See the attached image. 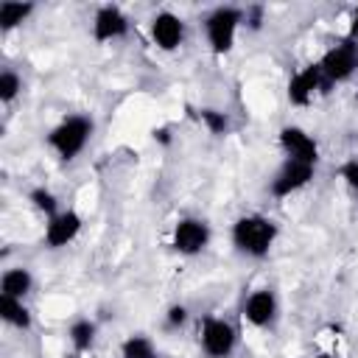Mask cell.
Wrapping results in <instances>:
<instances>
[{
  "mask_svg": "<svg viewBox=\"0 0 358 358\" xmlns=\"http://www.w3.org/2000/svg\"><path fill=\"white\" fill-rule=\"evenodd\" d=\"M277 235H280L277 221L263 213H246V215L235 218L232 232H229L235 252L243 257H252V260L268 257L271 246L277 243Z\"/></svg>",
  "mask_w": 358,
  "mask_h": 358,
  "instance_id": "6da1fadb",
  "label": "cell"
},
{
  "mask_svg": "<svg viewBox=\"0 0 358 358\" xmlns=\"http://www.w3.org/2000/svg\"><path fill=\"white\" fill-rule=\"evenodd\" d=\"M92 129H95L92 117H87V115H67V117H62V120L48 131L45 143H48V148H50L62 162H70V159H76V157L87 148V143H90V137H92Z\"/></svg>",
  "mask_w": 358,
  "mask_h": 358,
  "instance_id": "7a4b0ae2",
  "label": "cell"
},
{
  "mask_svg": "<svg viewBox=\"0 0 358 358\" xmlns=\"http://www.w3.org/2000/svg\"><path fill=\"white\" fill-rule=\"evenodd\" d=\"M243 17H246V11L238 8V6H215L204 17V22H201L204 36H207V45L215 56H227L235 48L238 28L243 25Z\"/></svg>",
  "mask_w": 358,
  "mask_h": 358,
  "instance_id": "3957f363",
  "label": "cell"
},
{
  "mask_svg": "<svg viewBox=\"0 0 358 358\" xmlns=\"http://www.w3.org/2000/svg\"><path fill=\"white\" fill-rule=\"evenodd\" d=\"M199 347L207 358H232L238 347V327L224 316H204L199 324Z\"/></svg>",
  "mask_w": 358,
  "mask_h": 358,
  "instance_id": "277c9868",
  "label": "cell"
},
{
  "mask_svg": "<svg viewBox=\"0 0 358 358\" xmlns=\"http://www.w3.org/2000/svg\"><path fill=\"white\" fill-rule=\"evenodd\" d=\"M322 76L327 84H344L358 73V42L355 39H341L333 48H327L319 59Z\"/></svg>",
  "mask_w": 358,
  "mask_h": 358,
  "instance_id": "5b68a950",
  "label": "cell"
},
{
  "mask_svg": "<svg viewBox=\"0 0 358 358\" xmlns=\"http://www.w3.org/2000/svg\"><path fill=\"white\" fill-rule=\"evenodd\" d=\"M213 241V229L204 218L199 215H182L176 224H173V232H171V246L173 252L185 255V257H196L201 255Z\"/></svg>",
  "mask_w": 358,
  "mask_h": 358,
  "instance_id": "8992f818",
  "label": "cell"
},
{
  "mask_svg": "<svg viewBox=\"0 0 358 358\" xmlns=\"http://www.w3.org/2000/svg\"><path fill=\"white\" fill-rule=\"evenodd\" d=\"M316 176V165L308 162H296V159H285L277 173L268 182V196L271 199H288L294 193H299L302 187H308Z\"/></svg>",
  "mask_w": 358,
  "mask_h": 358,
  "instance_id": "52a82bcc",
  "label": "cell"
},
{
  "mask_svg": "<svg viewBox=\"0 0 358 358\" xmlns=\"http://www.w3.org/2000/svg\"><path fill=\"white\" fill-rule=\"evenodd\" d=\"M327 81L322 76V67L319 62H310L305 64L302 70H296L291 78H288V87H285V98L291 106H308L313 101L316 92H327Z\"/></svg>",
  "mask_w": 358,
  "mask_h": 358,
  "instance_id": "ba28073f",
  "label": "cell"
},
{
  "mask_svg": "<svg viewBox=\"0 0 358 358\" xmlns=\"http://www.w3.org/2000/svg\"><path fill=\"white\" fill-rule=\"evenodd\" d=\"M81 227H84V218H81L78 210H73V207L59 210L56 215L48 218L42 241H45L48 249H64L67 243H73L81 235Z\"/></svg>",
  "mask_w": 358,
  "mask_h": 358,
  "instance_id": "9c48e42d",
  "label": "cell"
},
{
  "mask_svg": "<svg viewBox=\"0 0 358 358\" xmlns=\"http://www.w3.org/2000/svg\"><path fill=\"white\" fill-rule=\"evenodd\" d=\"M277 143H280L285 159H296V162H308V165L319 162V143L302 126H282L277 134Z\"/></svg>",
  "mask_w": 358,
  "mask_h": 358,
  "instance_id": "30bf717a",
  "label": "cell"
},
{
  "mask_svg": "<svg viewBox=\"0 0 358 358\" xmlns=\"http://www.w3.org/2000/svg\"><path fill=\"white\" fill-rule=\"evenodd\" d=\"M148 31H151V42L165 53L176 50L185 39V22L173 11H157L148 22Z\"/></svg>",
  "mask_w": 358,
  "mask_h": 358,
  "instance_id": "8fae6325",
  "label": "cell"
},
{
  "mask_svg": "<svg viewBox=\"0 0 358 358\" xmlns=\"http://www.w3.org/2000/svg\"><path fill=\"white\" fill-rule=\"evenodd\" d=\"M129 17L123 14V8L117 6H101L92 17V39L98 45H106V42H115V39H123L129 34Z\"/></svg>",
  "mask_w": 358,
  "mask_h": 358,
  "instance_id": "7c38bea8",
  "label": "cell"
},
{
  "mask_svg": "<svg viewBox=\"0 0 358 358\" xmlns=\"http://www.w3.org/2000/svg\"><path fill=\"white\" fill-rule=\"evenodd\" d=\"M277 313H280V302H277V294L271 288H255L243 299V319L252 327H268V324H274Z\"/></svg>",
  "mask_w": 358,
  "mask_h": 358,
  "instance_id": "4fadbf2b",
  "label": "cell"
},
{
  "mask_svg": "<svg viewBox=\"0 0 358 358\" xmlns=\"http://www.w3.org/2000/svg\"><path fill=\"white\" fill-rule=\"evenodd\" d=\"M34 291V274L28 266H11L3 271L0 277V296H14V299H25Z\"/></svg>",
  "mask_w": 358,
  "mask_h": 358,
  "instance_id": "5bb4252c",
  "label": "cell"
},
{
  "mask_svg": "<svg viewBox=\"0 0 358 358\" xmlns=\"http://www.w3.org/2000/svg\"><path fill=\"white\" fill-rule=\"evenodd\" d=\"M0 319L14 330H31L34 324V316L25 299H14V296H0Z\"/></svg>",
  "mask_w": 358,
  "mask_h": 358,
  "instance_id": "9a60e30c",
  "label": "cell"
},
{
  "mask_svg": "<svg viewBox=\"0 0 358 358\" xmlns=\"http://www.w3.org/2000/svg\"><path fill=\"white\" fill-rule=\"evenodd\" d=\"M34 3H20V0H3L0 3V31L8 34L14 28H20L31 14H34Z\"/></svg>",
  "mask_w": 358,
  "mask_h": 358,
  "instance_id": "2e32d148",
  "label": "cell"
},
{
  "mask_svg": "<svg viewBox=\"0 0 358 358\" xmlns=\"http://www.w3.org/2000/svg\"><path fill=\"white\" fill-rule=\"evenodd\" d=\"M95 336H98L95 322H92V319H84V316L73 319L70 327H67V341L73 344L76 352H87V350L95 344Z\"/></svg>",
  "mask_w": 358,
  "mask_h": 358,
  "instance_id": "e0dca14e",
  "label": "cell"
},
{
  "mask_svg": "<svg viewBox=\"0 0 358 358\" xmlns=\"http://www.w3.org/2000/svg\"><path fill=\"white\" fill-rule=\"evenodd\" d=\"M120 358H159V352H157V344L148 336L134 333L120 344Z\"/></svg>",
  "mask_w": 358,
  "mask_h": 358,
  "instance_id": "ac0fdd59",
  "label": "cell"
},
{
  "mask_svg": "<svg viewBox=\"0 0 358 358\" xmlns=\"http://www.w3.org/2000/svg\"><path fill=\"white\" fill-rule=\"evenodd\" d=\"M28 201H31V207H34L36 213H42L45 218H50V215L59 213V196H56L50 187H34V190H28Z\"/></svg>",
  "mask_w": 358,
  "mask_h": 358,
  "instance_id": "d6986e66",
  "label": "cell"
},
{
  "mask_svg": "<svg viewBox=\"0 0 358 358\" xmlns=\"http://www.w3.org/2000/svg\"><path fill=\"white\" fill-rule=\"evenodd\" d=\"M199 120H201V126H204L210 134H215V137H221V134L229 131V115L221 112V109L201 106V109H199Z\"/></svg>",
  "mask_w": 358,
  "mask_h": 358,
  "instance_id": "ffe728a7",
  "label": "cell"
},
{
  "mask_svg": "<svg viewBox=\"0 0 358 358\" xmlns=\"http://www.w3.org/2000/svg\"><path fill=\"white\" fill-rule=\"evenodd\" d=\"M20 92H22V78H20V73L3 70V73H0V103H3V106L14 103V101L20 98Z\"/></svg>",
  "mask_w": 358,
  "mask_h": 358,
  "instance_id": "44dd1931",
  "label": "cell"
},
{
  "mask_svg": "<svg viewBox=\"0 0 358 358\" xmlns=\"http://www.w3.org/2000/svg\"><path fill=\"white\" fill-rule=\"evenodd\" d=\"M187 319H190L187 305L173 302V305H168V308H165V327H168V330H179V327H185V324H187Z\"/></svg>",
  "mask_w": 358,
  "mask_h": 358,
  "instance_id": "7402d4cb",
  "label": "cell"
},
{
  "mask_svg": "<svg viewBox=\"0 0 358 358\" xmlns=\"http://www.w3.org/2000/svg\"><path fill=\"white\" fill-rule=\"evenodd\" d=\"M338 176L344 179L347 187H352L358 193V159H347L341 168H338Z\"/></svg>",
  "mask_w": 358,
  "mask_h": 358,
  "instance_id": "603a6c76",
  "label": "cell"
},
{
  "mask_svg": "<svg viewBox=\"0 0 358 358\" xmlns=\"http://www.w3.org/2000/svg\"><path fill=\"white\" fill-rule=\"evenodd\" d=\"M246 25L252 28V31H260V25H263V8L260 6H252V8H246Z\"/></svg>",
  "mask_w": 358,
  "mask_h": 358,
  "instance_id": "cb8c5ba5",
  "label": "cell"
},
{
  "mask_svg": "<svg viewBox=\"0 0 358 358\" xmlns=\"http://www.w3.org/2000/svg\"><path fill=\"white\" fill-rule=\"evenodd\" d=\"M151 134H154V140H157L159 145H171V129H168V126H159V129H154Z\"/></svg>",
  "mask_w": 358,
  "mask_h": 358,
  "instance_id": "d4e9b609",
  "label": "cell"
},
{
  "mask_svg": "<svg viewBox=\"0 0 358 358\" xmlns=\"http://www.w3.org/2000/svg\"><path fill=\"white\" fill-rule=\"evenodd\" d=\"M347 39H355L358 42V6L352 8L350 14V28H347Z\"/></svg>",
  "mask_w": 358,
  "mask_h": 358,
  "instance_id": "484cf974",
  "label": "cell"
},
{
  "mask_svg": "<svg viewBox=\"0 0 358 358\" xmlns=\"http://www.w3.org/2000/svg\"><path fill=\"white\" fill-rule=\"evenodd\" d=\"M316 358H336V355H333V352H319Z\"/></svg>",
  "mask_w": 358,
  "mask_h": 358,
  "instance_id": "4316f807",
  "label": "cell"
},
{
  "mask_svg": "<svg viewBox=\"0 0 358 358\" xmlns=\"http://www.w3.org/2000/svg\"><path fill=\"white\" fill-rule=\"evenodd\" d=\"M355 103H358V90H355Z\"/></svg>",
  "mask_w": 358,
  "mask_h": 358,
  "instance_id": "83f0119b",
  "label": "cell"
}]
</instances>
